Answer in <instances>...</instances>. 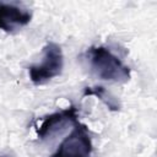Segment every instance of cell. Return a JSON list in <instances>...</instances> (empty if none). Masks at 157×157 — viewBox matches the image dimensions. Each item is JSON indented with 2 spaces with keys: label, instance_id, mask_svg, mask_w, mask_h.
<instances>
[{
  "label": "cell",
  "instance_id": "obj_1",
  "mask_svg": "<svg viewBox=\"0 0 157 157\" xmlns=\"http://www.w3.org/2000/svg\"><path fill=\"white\" fill-rule=\"evenodd\" d=\"M91 70L101 80L110 82H126L130 80V69L108 48L98 45L87 50Z\"/></svg>",
  "mask_w": 157,
  "mask_h": 157
},
{
  "label": "cell",
  "instance_id": "obj_7",
  "mask_svg": "<svg viewBox=\"0 0 157 157\" xmlns=\"http://www.w3.org/2000/svg\"><path fill=\"white\" fill-rule=\"evenodd\" d=\"M2 157H5V156H2Z\"/></svg>",
  "mask_w": 157,
  "mask_h": 157
},
{
  "label": "cell",
  "instance_id": "obj_3",
  "mask_svg": "<svg viewBox=\"0 0 157 157\" xmlns=\"http://www.w3.org/2000/svg\"><path fill=\"white\" fill-rule=\"evenodd\" d=\"M92 141L86 125L75 124L74 130L61 141L50 157H91Z\"/></svg>",
  "mask_w": 157,
  "mask_h": 157
},
{
  "label": "cell",
  "instance_id": "obj_5",
  "mask_svg": "<svg viewBox=\"0 0 157 157\" xmlns=\"http://www.w3.org/2000/svg\"><path fill=\"white\" fill-rule=\"evenodd\" d=\"M77 109L75 105H70L60 112H55L43 118L40 124L37 128V135L39 139H45L54 134L59 126H64L67 123L76 124L78 121Z\"/></svg>",
  "mask_w": 157,
  "mask_h": 157
},
{
  "label": "cell",
  "instance_id": "obj_4",
  "mask_svg": "<svg viewBox=\"0 0 157 157\" xmlns=\"http://www.w3.org/2000/svg\"><path fill=\"white\" fill-rule=\"evenodd\" d=\"M32 15L28 10L15 4L0 2V29L7 33L15 32L31 22Z\"/></svg>",
  "mask_w": 157,
  "mask_h": 157
},
{
  "label": "cell",
  "instance_id": "obj_2",
  "mask_svg": "<svg viewBox=\"0 0 157 157\" xmlns=\"http://www.w3.org/2000/svg\"><path fill=\"white\" fill-rule=\"evenodd\" d=\"M63 66L64 55L60 45L54 42H48L43 48L42 61L36 65H31L28 67V75L31 81L39 86L59 76Z\"/></svg>",
  "mask_w": 157,
  "mask_h": 157
},
{
  "label": "cell",
  "instance_id": "obj_6",
  "mask_svg": "<svg viewBox=\"0 0 157 157\" xmlns=\"http://www.w3.org/2000/svg\"><path fill=\"white\" fill-rule=\"evenodd\" d=\"M83 96H96L97 98H99L110 110H118L119 109V104L115 101V98H113L102 86H96V87H86Z\"/></svg>",
  "mask_w": 157,
  "mask_h": 157
}]
</instances>
